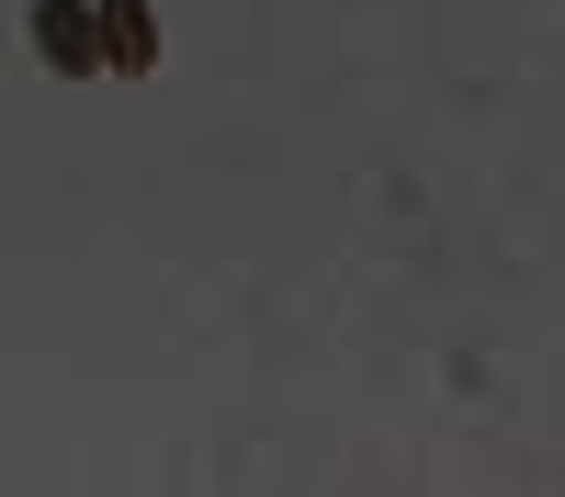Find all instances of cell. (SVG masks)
I'll return each mask as SVG.
<instances>
[{
	"label": "cell",
	"mask_w": 565,
	"mask_h": 497,
	"mask_svg": "<svg viewBox=\"0 0 565 497\" xmlns=\"http://www.w3.org/2000/svg\"><path fill=\"white\" fill-rule=\"evenodd\" d=\"M103 57L136 79V68H159V23H148V0H103Z\"/></svg>",
	"instance_id": "cell-2"
},
{
	"label": "cell",
	"mask_w": 565,
	"mask_h": 497,
	"mask_svg": "<svg viewBox=\"0 0 565 497\" xmlns=\"http://www.w3.org/2000/svg\"><path fill=\"white\" fill-rule=\"evenodd\" d=\"M34 57L57 68V79H90V68H114L103 57V0H34Z\"/></svg>",
	"instance_id": "cell-1"
}]
</instances>
